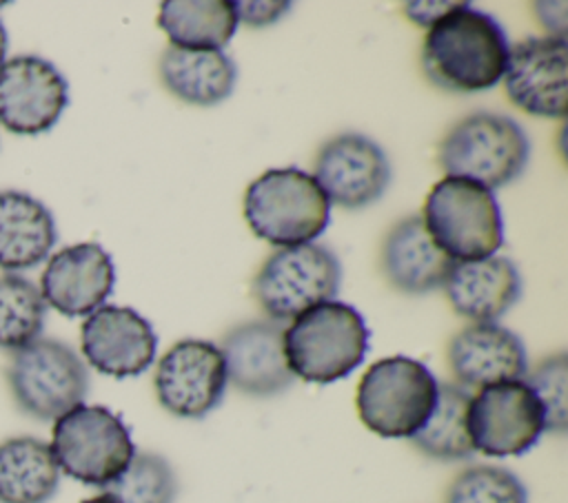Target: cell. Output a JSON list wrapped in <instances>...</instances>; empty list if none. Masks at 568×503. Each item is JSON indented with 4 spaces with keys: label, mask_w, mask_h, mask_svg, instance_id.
Segmentation results:
<instances>
[{
    "label": "cell",
    "mask_w": 568,
    "mask_h": 503,
    "mask_svg": "<svg viewBox=\"0 0 568 503\" xmlns=\"http://www.w3.org/2000/svg\"><path fill=\"white\" fill-rule=\"evenodd\" d=\"M229 383L251 397H273L291 388L293 372L284 357V330L277 321L255 319L231 328L217 346Z\"/></svg>",
    "instance_id": "2e32d148"
},
{
    "label": "cell",
    "mask_w": 568,
    "mask_h": 503,
    "mask_svg": "<svg viewBox=\"0 0 568 503\" xmlns=\"http://www.w3.org/2000/svg\"><path fill=\"white\" fill-rule=\"evenodd\" d=\"M69 104L64 75L44 58L16 55L0 64V124L16 135L49 131Z\"/></svg>",
    "instance_id": "7c38bea8"
},
{
    "label": "cell",
    "mask_w": 568,
    "mask_h": 503,
    "mask_svg": "<svg viewBox=\"0 0 568 503\" xmlns=\"http://www.w3.org/2000/svg\"><path fill=\"white\" fill-rule=\"evenodd\" d=\"M51 211L22 191H0V268L22 270L40 264L55 244Z\"/></svg>",
    "instance_id": "7402d4cb"
},
{
    "label": "cell",
    "mask_w": 568,
    "mask_h": 503,
    "mask_svg": "<svg viewBox=\"0 0 568 503\" xmlns=\"http://www.w3.org/2000/svg\"><path fill=\"white\" fill-rule=\"evenodd\" d=\"M115 268L111 255L95 242H82L58 250L40 279L47 306L67 317L91 315L111 295Z\"/></svg>",
    "instance_id": "e0dca14e"
},
{
    "label": "cell",
    "mask_w": 568,
    "mask_h": 503,
    "mask_svg": "<svg viewBox=\"0 0 568 503\" xmlns=\"http://www.w3.org/2000/svg\"><path fill=\"white\" fill-rule=\"evenodd\" d=\"M546 430L544 410L524 379L479 388L468 406V434L475 452L519 456Z\"/></svg>",
    "instance_id": "30bf717a"
},
{
    "label": "cell",
    "mask_w": 568,
    "mask_h": 503,
    "mask_svg": "<svg viewBox=\"0 0 568 503\" xmlns=\"http://www.w3.org/2000/svg\"><path fill=\"white\" fill-rule=\"evenodd\" d=\"M566 38H528L508 51L504 86L521 111L537 117L566 115Z\"/></svg>",
    "instance_id": "9a60e30c"
},
{
    "label": "cell",
    "mask_w": 568,
    "mask_h": 503,
    "mask_svg": "<svg viewBox=\"0 0 568 503\" xmlns=\"http://www.w3.org/2000/svg\"><path fill=\"white\" fill-rule=\"evenodd\" d=\"M7 381L16 406L40 421H55L89 392V370L78 352L42 337L13 350Z\"/></svg>",
    "instance_id": "ba28073f"
},
{
    "label": "cell",
    "mask_w": 568,
    "mask_h": 503,
    "mask_svg": "<svg viewBox=\"0 0 568 503\" xmlns=\"http://www.w3.org/2000/svg\"><path fill=\"white\" fill-rule=\"evenodd\" d=\"M155 397L180 419H202L224 399L229 379L220 348L204 339L173 343L155 366Z\"/></svg>",
    "instance_id": "8fae6325"
},
{
    "label": "cell",
    "mask_w": 568,
    "mask_h": 503,
    "mask_svg": "<svg viewBox=\"0 0 568 503\" xmlns=\"http://www.w3.org/2000/svg\"><path fill=\"white\" fill-rule=\"evenodd\" d=\"M80 503H120L113 494H109V492H102V494H95V496H91V499H84V501H80Z\"/></svg>",
    "instance_id": "1f68e13d"
},
{
    "label": "cell",
    "mask_w": 568,
    "mask_h": 503,
    "mask_svg": "<svg viewBox=\"0 0 568 503\" xmlns=\"http://www.w3.org/2000/svg\"><path fill=\"white\" fill-rule=\"evenodd\" d=\"M455 2H408L404 4L406 16L422 27H430L437 18H442Z\"/></svg>",
    "instance_id": "4dcf8cb0"
},
{
    "label": "cell",
    "mask_w": 568,
    "mask_h": 503,
    "mask_svg": "<svg viewBox=\"0 0 568 503\" xmlns=\"http://www.w3.org/2000/svg\"><path fill=\"white\" fill-rule=\"evenodd\" d=\"M368 328L359 310L344 301L317 304L284 330V357L293 372L311 383L348 377L366 357Z\"/></svg>",
    "instance_id": "7a4b0ae2"
},
{
    "label": "cell",
    "mask_w": 568,
    "mask_h": 503,
    "mask_svg": "<svg viewBox=\"0 0 568 503\" xmlns=\"http://www.w3.org/2000/svg\"><path fill=\"white\" fill-rule=\"evenodd\" d=\"M313 177L328 202L342 208H364L388 188L390 162L371 137L339 133L320 148Z\"/></svg>",
    "instance_id": "4fadbf2b"
},
{
    "label": "cell",
    "mask_w": 568,
    "mask_h": 503,
    "mask_svg": "<svg viewBox=\"0 0 568 503\" xmlns=\"http://www.w3.org/2000/svg\"><path fill=\"white\" fill-rule=\"evenodd\" d=\"M422 222L439 250L453 261L484 259L504 244V219L490 188L446 175L424 204Z\"/></svg>",
    "instance_id": "277c9868"
},
{
    "label": "cell",
    "mask_w": 568,
    "mask_h": 503,
    "mask_svg": "<svg viewBox=\"0 0 568 503\" xmlns=\"http://www.w3.org/2000/svg\"><path fill=\"white\" fill-rule=\"evenodd\" d=\"M437 399V379L417 359L395 355L375 361L357 386L362 423L386 439H410L428 419Z\"/></svg>",
    "instance_id": "5b68a950"
},
{
    "label": "cell",
    "mask_w": 568,
    "mask_h": 503,
    "mask_svg": "<svg viewBox=\"0 0 568 503\" xmlns=\"http://www.w3.org/2000/svg\"><path fill=\"white\" fill-rule=\"evenodd\" d=\"M382 273L393 288L406 295H422L444 286L455 264L435 246L419 215L399 219L382 242Z\"/></svg>",
    "instance_id": "ffe728a7"
},
{
    "label": "cell",
    "mask_w": 568,
    "mask_h": 503,
    "mask_svg": "<svg viewBox=\"0 0 568 503\" xmlns=\"http://www.w3.org/2000/svg\"><path fill=\"white\" fill-rule=\"evenodd\" d=\"M342 281L337 255L322 244L286 246L268 255L253 281L262 310L273 321L295 319L304 310L331 301Z\"/></svg>",
    "instance_id": "9c48e42d"
},
{
    "label": "cell",
    "mask_w": 568,
    "mask_h": 503,
    "mask_svg": "<svg viewBox=\"0 0 568 503\" xmlns=\"http://www.w3.org/2000/svg\"><path fill=\"white\" fill-rule=\"evenodd\" d=\"M60 485L49 443L13 437L0 443V503H47Z\"/></svg>",
    "instance_id": "603a6c76"
},
{
    "label": "cell",
    "mask_w": 568,
    "mask_h": 503,
    "mask_svg": "<svg viewBox=\"0 0 568 503\" xmlns=\"http://www.w3.org/2000/svg\"><path fill=\"white\" fill-rule=\"evenodd\" d=\"M524 383L535 392L544 410V425L548 432L564 434L568 428V355L555 352L541 359L530 372L524 374Z\"/></svg>",
    "instance_id": "f1b7e54d"
},
{
    "label": "cell",
    "mask_w": 568,
    "mask_h": 503,
    "mask_svg": "<svg viewBox=\"0 0 568 503\" xmlns=\"http://www.w3.org/2000/svg\"><path fill=\"white\" fill-rule=\"evenodd\" d=\"M7 47H9V38H7V29L4 24L0 22V64L4 62V55H7Z\"/></svg>",
    "instance_id": "d6a6232c"
},
{
    "label": "cell",
    "mask_w": 568,
    "mask_h": 503,
    "mask_svg": "<svg viewBox=\"0 0 568 503\" xmlns=\"http://www.w3.org/2000/svg\"><path fill=\"white\" fill-rule=\"evenodd\" d=\"M51 452L60 472L106 487L135 454L129 428L104 406H75L53 423Z\"/></svg>",
    "instance_id": "52a82bcc"
},
{
    "label": "cell",
    "mask_w": 568,
    "mask_h": 503,
    "mask_svg": "<svg viewBox=\"0 0 568 503\" xmlns=\"http://www.w3.org/2000/svg\"><path fill=\"white\" fill-rule=\"evenodd\" d=\"M160 78L169 93L195 106L224 102L237 80L235 62L217 49L169 47L160 60Z\"/></svg>",
    "instance_id": "44dd1931"
},
{
    "label": "cell",
    "mask_w": 568,
    "mask_h": 503,
    "mask_svg": "<svg viewBox=\"0 0 568 503\" xmlns=\"http://www.w3.org/2000/svg\"><path fill=\"white\" fill-rule=\"evenodd\" d=\"M102 490L120 503H173L178 476L162 454L135 452L124 472Z\"/></svg>",
    "instance_id": "4316f807"
},
{
    "label": "cell",
    "mask_w": 568,
    "mask_h": 503,
    "mask_svg": "<svg viewBox=\"0 0 568 503\" xmlns=\"http://www.w3.org/2000/svg\"><path fill=\"white\" fill-rule=\"evenodd\" d=\"M446 503H528V494L515 472L497 465H473L453 479Z\"/></svg>",
    "instance_id": "83f0119b"
},
{
    "label": "cell",
    "mask_w": 568,
    "mask_h": 503,
    "mask_svg": "<svg viewBox=\"0 0 568 503\" xmlns=\"http://www.w3.org/2000/svg\"><path fill=\"white\" fill-rule=\"evenodd\" d=\"M470 394L459 383H437V399L426 423L410 437L413 445L437 461H462L473 456L468 434Z\"/></svg>",
    "instance_id": "d4e9b609"
},
{
    "label": "cell",
    "mask_w": 568,
    "mask_h": 503,
    "mask_svg": "<svg viewBox=\"0 0 568 503\" xmlns=\"http://www.w3.org/2000/svg\"><path fill=\"white\" fill-rule=\"evenodd\" d=\"M448 366L462 386L486 388L524 379L528 357L521 339L513 330L495 321H475L453 335Z\"/></svg>",
    "instance_id": "ac0fdd59"
},
{
    "label": "cell",
    "mask_w": 568,
    "mask_h": 503,
    "mask_svg": "<svg viewBox=\"0 0 568 503\" xmlns=\"http://www.w3.org/2000/svg\"><path fill=\"white\" fill-rule=\"evenodd\" d=\"M47 304L40 290L16 273L0 275V348L18 350L44 328Z\"/></svg>",
    "instance_id": "484cf974"
},
{
    "label": "cell",
    "mask_w": 568,
    "mask_h": 503,
    "mask_svg": "<svg viewBox=\"0 0 568 503\" xmlns=\"http://www.w3.org/2000/svg\"><path fill=\"white\" fill-rule=\"evenodd\" d=\"M82 355L98 372L115 379L142 374L155 359L151 324L129 306H100L80 330Z\"/></svg>",
    "instance_id": "5bb4252c"
},
{
    "label": "cell",
    "mask_w": 568,
    "mask_h": 503,
    "mask_svg": "<svg viewBox=\"0 0 568 503\" xmlns=\"http://www.w3.org/2000/svg\"><path fill=\"white\" fill-rule=\"evenodd\" d=\"M158 24L173 47L222 51L235 33L237 11L233 0H164Z\"/></svg>",
    "instance_id": "cb8c5ba5"
},
{
    "label": "cell",
    "mask_w": 568,
    "mask_h": 503,
    "mask_svg": "<svg viewBox=\"0 0 568 503\" xmlns=\"http://www.w3.org/2000/svg\"><path fill=\"white\" fill-rule=\"evenodd\" d=\"M288 2H235L237 22H246L248 27H264L275 22L282 13H286Z\"/></svg>",
    "instance_id": "f546056e"
},
{
    "label": "cell",
    "mask_w": 568,
    "mask_h": 503,
    "mask_svg": "<svg viewBox=\"0 0 568 503\" xmlns=\"http://www.w3.org/2000/svg\"><path fill=\"white\" fill-rule=\"evenodd\" d=\"M528 157L526 131L513 117L488 111L459 120L439 146V164L450 177H466L490 191L519 177Z\"/></svg>",
    "instance_id": "8992f818"
},
{
    "label": "cell",
    "mask_w": 568,
    "mask_h": 503,
    "mask_svg": "<svg viewBox=\"0 0 568 503\" xmlns=\"http://www.w3.org/2000/svg\"><path fill=\"white\" fill-rule=\"evenodd\" d=\"M244 219L255 237L286 248L320 237L328 226L331 206L306 171L297 166L271 168L248 184Z\"/></svg>",
    "instance_id": "3957f363"
},
{
    "label": "cell",
    "mask_w": 568,
    "mask_h": 503,
    "mask_svg": "<svg viewBox=\"0 0 568 503\" xmlns=\"http://www.w3.org/2000/svg\"><path fill=\"white\" fill-rule=\"evenodd\" d=\"M508 51V38L490 13L455 2L428 27L422 66L439 89L477 93L504 78Z\"/></svg>",
    "instance_id": "6da1fadb"
},
{
    "label": "cell",
    "mask_w": 568,
    "mask_h": 503,
    "mask_svg": "<svg viewBox=\"0 0 568 503\" xmlns=\"http://www.w3.org/2000/svg\"><path fill=\"white\" fill-rule=\"evenodd\" d=\"M453 310L473 321H495L521 295V277L508 257L455 261L444 281Z\"/></svg>",
    "instance_id": "d6986e66"
}]
</instances>
